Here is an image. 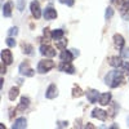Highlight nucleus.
Instances as JSON below:
<instances>
[{
    "label": "nucleus",
    "mask_w": 129,
    "mask_h": 129,
    "mask_svg": "<svg viewBox=\"0 0 129 129\" xmlns=\"http://www.w3.org/2000/svg\"><path fill=\"white\" fill-rule=\"evenodd\" d=\"M123 81H124V74L117 70L110 71L105 76V83L107 85H110L111 88H117L120 84H123Z\"/></svg>",
    "instance_id": "nucleus-1"
},
{
    "label": "nucleus",
    "mask_w": 129,
    "mask_h": 129,
    "mask_svg": "<svg viewBox=\"0 0 129 129\" xmlns=\"http://www.w3.org/2000/svg\"><path fill=\"white\" fill-rule=\"evenodd\" d=\"M54 67V62L50 59H41L38 64V72L39 74H47Z\"/></svg>",
    "instance_id": "nucleus-2"
},
{
    "label": "nucleus",
    "mask_w": 129,
    "mask_h": 129,
    "mask_svg": "<svg viewBox=\"0 0 129 129\" xmlns=\"http://www.w3.org/2000/svg\"><path fill=\"white\" fill-rule=\"evenodd\" d=\"M19 74L23 75V76H34L35 72L30 67V63L27 61H25V62H22L19 64Z\"/></svg>",
    "instance_id": "nucleus-3"
},
{
    "label": "nucleus",
    "mask_w": 129,
    "mask_h": 129,
    "mask_svg": "<svg viewBox=\"0 0 129 129\" xmlns=\"http://www.w3.org/2000/svg\"><path fill=\"white\" fill-rule=\"evenodd\" d=\"M58 70L62 72H66V74H75V67L72 66V63L66 62V61H62V63L58 66Z\"/></svg>",
    "instance_id": "nucleus-4"
},
{
    "label": "nucleus",
    "mask_w": 129,
    "mask_h": 129,
    "mask_svg": "<svg viewBox=\"0 0 129 129\" xmlns=\"http://www.w3.org/2000/svg\"><path fill=\"white\" fill-rule=\"evenodd\" d=\"M30 8H31V14L34 16V18L39 19V18L41 17V9H40V4H39L38 2H32V3H31V5H30Z\"/></svg>",
    "instance_id": "nucleus-5"
},
{
    "label": "nucleus",
    "mask_w": 129,
    "mask_h": 129,
    "mask_svg": "<svg viewBox=\"0 0 129 129\" xmlns=\"http://www.w3.org/2000/svg\"><path fill=\"white\" fill-rule=\"evenodd\" d=\"M58 95V89L56 87V84H50L47 92H45V97L48 100H53V98H56V97Z\"/></svg>",
    "instance_id": "nucleus-6"
},
{
    "label": "nucleus",
    "mask_w": 129,
    "mask_h": 129,
    "mask_svg": "<svg viewBox=\"0 0 129 129\" xmlns=\"http://www.w3.org/2000/svg\"><path fill=\"white\" fill-rule=\"evenodd\" d=\"M40 53L44 57H50V58L56 56V50L49 45H41L40 47Z\"/></svg>",
    "instance_id": "nucleus-7"
},
{
    "label": "nucleus",
    "mask_w": 129,
    "mask_h": 129,
    "mask_svg": "<svg viewBox=\"0 0 129 129\" xmlns=\"http://www.w3.org/2000/svg\"><path fill=\"white\" fill-rule=\"evenodd\" d=\"M85 94H87V98L90 103H95L101 95V94H98V90H95V89H88Z\"/></svg>",
    "instance_id": "nucleus-8"
},
{
    "label": "nucleus",
    "mask_w": 129,
    "mask_h": 129,
    "mask_svg": "<svg viewBox=\"0 0 129 129\" xmlns=\"http://www.w3.org/2000/svg\"><path fill=\"white\" fill-rule=\"evenodd\" d=\"M107 114L109 112H106V111H103L101 109H94L92 111V116L95 117V119H98V120H101V121H105L107 119Z\"/></svg>",
    "instance_id": "nucleus-9"
},
{
    "label": "nucleus",
    "mask_w": 129,
    "mask_h": 129,
    "mask_svg": "<svg viewBox=\"0 0 129 129\" xmlns=\"http://www.w3.org/2000/svg\"><path fill=\"white\" fill-rule=\"evenodd\" d=\"M2 61L5 62L7 64H10L13 62V56H12V52L9 49H4L2 50Z\"/></svg>",
    "instance_id": "nucleus-10"
},
{
    "label": "nucleus",
    "mask_w": 129,
    "mask_h": 129,
    "mask_svg": "<svg viewBox=\"0 0 129 129\" xmlns=\"http://www.w3.org/2000/svg\"><path fill=\"white\" fill-rule=\"evenodd\" d=\"M112 39H114V45H115V48H116V49H123V47H124V44H125L124 38H123L121 35H119V34H115Z\"/></svg>",
    "instance_id": "nucleus-11"
},
{
    "label": "nucleus",
    "mask_w": 129,
    "mask_h": 129,
    "mask_svg": "<svg viewBox=\"0 0 129 129\" xmlns=\"http://www.w3.org/2000/svg\"><path fill=\"white\" fill-rule=\"evenodd\" d=\"M27 126V121L25 117H18V119L14 121V124L12 125L13 129H25Z\"/></svg>",
    "instance_id": "nucleus-12"
},
{
    "label": "nucleus",
    "mask_w": 129,
    "mask_h": 129,
    "mask_svg": "<svg viewBox=\"0 0 129 129\" xmlns=\"http://www.w3.org/2000/svg\"><path fill=\"white\" fill-rule=\"evenodd\" d=\"M109 64L112 67H121L124 62L121 61V58H119L117 56H114V57H110L109 58Z\"/></svg>",
    "instance_id": "nucleus-13"
},
{
    "label": "nucleus",
    "mask_w": 129,
    "mask_h": 129,
    "mask_svg": "<svg viewBox=\"0 0 129 129\" xmlns=\"http://www.w3.org/2000/svg\"><path fill=\"white\" fill-rule=\"evenodd\" d=\"M44 18L47 21L54 19V18H57V12L53 8H45V10H44Z\"/></svg>",
    "instance_id": "nucleus-14"
},
{
    "label": "nucleus",
    "mask_w": 129,
    "mask_h": 129,
    "mask_svg": "<svg viewBox=\"0 0 129 129\" xmlns=\"http://www.w3.org/2000/svg\"><path fill=\"white\" fill-rule=\"evenodd\" d=\"M100 103L102 106H107V105H110V101H111V93H102L100 95V98H98Z\"/></svg>",
    "instance_id": "nucleus-15"
},
{
    "label": "nucleus",
    "mask_w": 129,
    "mask_h": 129,
    "mask_svg": "<svg viewBox=\"0 0 129 129\" xmlns=\"http://www.w3.org/2000/svg\"><path fill=\"white\" fill-rule=\"evenodd\" d=\"M59 58L62 61H66V62H71L74 59V54H72V52L70 50H63L61 54H59Z\"/></svg>",
    "instance_id": "nucleus-16"
},
{
    "label": "nucleus",
    "mask_w": 129,
    "mask_h": 129,
    "mask_svg": "<svg viewBox=\"0 0 129 129\" xmlns=\"http://www.w3.org/2000/svg\"><path fill=\"white\" fill-rule=\"evenodd\" d=\"M12 8H13L12 2H8V3L4 4V7H3V14H4V17H10V16H12Z\"/></svg>",
    "instance_id": "nucleus-17"
},
{
    "label": "nucleus",
    "mask_w": 129,
    "mask_h": 129,
    "mask_svg": "<svg viewBox=\"0 0 129 129\" xmlns=\"http://www.w3.org/2000/svg\"><path fill=\"white\" fill-rule=\"evenodd\" d=\"M28 105H30V100L27 98V97H22V98H21L19 106L17 107V111H25L28 107Z\"/></svg>",
    "instance_id": "nucleus-18"
},
{
    "label": "nucleus",
    "mask_w": 129,
    "mask_h": 129,
    "mask_svg": "<svg viewBox=\"0 0 129 129\" xmlns=\"http://www.w3.org/2000/svg\"><path fill=\"white\" fill-rule=\"evenodd\" d=\"M63 30H54V31H52V39L53 40H59V39H62L63 38Z\"/></svg>",
    "instance_id": "nucleus-19"
},
{
    "label": "nucleus",
    "mask_w": 129,
    "mask_h": 129,
    "mask_svg": "<svg viewBox=\"0 0 129 129\" xmlns=\"http://www.w3.org/2000/svg\"><path fill=\"white\" fill-rule=\"evenodd\" d=\"M18 94H19V89L16 88V87H13L12 89L9 90V100L10 101H14L17 97H18Z\"/></svg>",
    "instance_id": "nucleus-20"
},
{
    "label": "nucleus",
    "mask_w": 129,
    "mask_h": 129,
    "mask_svg": "<svg viewBox=\"0 0 129 129\" xmlns=\"http://www.w3.org/2000/svg\"><path fill=\"white\" fill-rule=\"evenodd\" d=\"M83 95V90L80 87H78V85H74V88H72V97H81Z\"/></svg>",
    "instance_id": "nucleus-21"
},
{
    "label": "nucleus",
    "mask_w": 129,
    "mask_h": 129,
    "mask_svg": "<svg viewBox=\"0 0 129 129\" xmlns=\"http://www.w3.org/2000/svg\"><path fill=\"white\" fill-rule=\"evenodd\" d=\"M22 49H23V53H26V54H31L32 53V47L30 44H22Z\"/></svg>",
    "instance_id": "nucleus-22"
},
{
    "label": "nucleus",
    "mask_w": 129,
    "mask_h": 129,
    "mask_svg": "<svg viewBox=\"0 0 129 129\" xmlns=\"http://www.w3.org/2000/svg\"><path fill=\"white\" fill-rule=\"evenodd\" d=\"M56 44H57V47H58V48L63 49V48H64V45L67 44V41H66V40H63V39H59V40H56Z\"/></svg>",
    "instance_id": "nucleus-23"
},
{
    "label": "nucleus",
    "mask_w": 129,
    "mask_h": 129,
    "mask_svg": "<svg viewBox=\"0 0 129 129\" xmlns=\"http://www.w3.org/2000/svg\"><path fill=\"white\" fill-rule=\"evenodd\" d=\"M112 14H114V10H112V8H107V9H106L105 18H106V19H110V18L112 17Z\"/></svg>",
    "instance_id": "nucleus-24"
},
{
    "label": "nucleus",
    "mask_w": 129,
    "mask_h": 129,
    "mask_svg": "<svg viewBox=\"0 0 129 129\" xmlns=\"http://www.w3.org/2000/svg\"><path fill=\"white\" fill-rule=\"evenodd\" d=\"M5 41H7L8 47H10V48H12V47H16V40H14V39H12V36H9Z\"/></svg>",
    "instance_id": "nucleus-25"
},
{
    "label": "nucleus",
    "mask_w": 129,
    "mask_h": 129,
    "mask_svg": "<svg viewBox=\"0 0 129 129\" xmlns=\"http://www.w3.org/2000/svg\"><path fill=\"white\" fill-rule=\"evenodd\" d=\"M17 34H18V28H17V27H10L9 31H8V35H9V36H14V35H17Z\"/></svg>",
    "instance_id": "nucleus-26"
},
{
    "label": "nucleus",
    "mask_w": 129,
    "mask_h": 129,
    "mask_svg": "<svg viewBox=\"0 0 129 129\" xmlns=\"http://www.w3.org/2000/svg\"><path fill=\"white\" fill-rule=\"evenodd\" d=\"M121 9L129 10V0H121Z\"/></svg>",
    "instance_id": "nucleus-27"
},
{
    "label": "nucleus",
    "mask_w": 129,
    "mask_h": 129,
    "mask_svg": "<svg viewBox=\"0 0 129 129\" xmlns=\"http://www.w3.org/2000/svg\"><path fill=\"white\" fill-rule=\"evenodd\" d=\"M121 57L125 59H129V48H124L121 52Z\"/></svg>",
    "instance_id": "nucleus-28"
},
{
    "label": "nucleus",
    "mask_w": 129,
    "mask_h": 129,
    "mask_svg": "<svg viewBox=\"0 0 129 129\" xmlns=\"http://www.w3.org/2000/svg\"><path fill=\"white\" fill-rule=\"evenodd\" d=\"M59 3L67 5V7H72L74 5V0H59Z\"/></svg>",
    "instance_id": "nucleus-29"
},
{
    "label": "nucleus",
    "mask_w": 129,
    "mask_h": 129,
    "mask_svg": "<svg viewBox=\"0 0 129 129\" xmlns=\"http://www.w3.org/2000/svg\"><path fill=\"white\" fill-rule=\"evenodd\" d=\"M17 8H18L19 10H23V8H25V0H18Z\"/></svg>",
    "instance_id": "nucleus-30"
},
{
    "label": "nucleus",
    "mask_w": 129,
    "mask_h": 129,
    "mask_svg": "<svg viewBox=\"0 0 129 129\" xmlns=\"http://www.w3.org/2000/svg\"><path fill=\"white\" fill-rule=\"evenodd\" d=\"M116 109H117V106H116L115 103H112V110H111V112H109L111 117H114V116L116 115V114H115V112H116Z\"/></svg>",
    "instance_id": "nucleus-31"
},
{
    "label": "nucleus",
    "mask_w": 129,
    "mask_h": 129,
    "mask_svg": "<svg viewBox=\"0 0 129 129\" xmlns=\"http://www.w3.org/2000/svg\"><path fill=\"white\" fill-rule=\"evenodd\" d=\"M67 125H69L67 121H58L57 123V126H59V128H64V126H67Z\"/></svg>",
    "instance_id": "nucleus-32"
},
{
    "label": "nucleus",
    "mask_w": 129,
    "mask_h": 129,
    "mask_svg": "<svg viewBox=\"0 0 129 129\" xmlns=\"http://www.w3.org/2000/svg\"><path fill=\"white\" fill-rule=\"evenodd\" d=\"M71 52L74 53V56H79V50H76V49H72Z\"/></svg>",
    "instance_id": "nucleus-33"
},
{
    "label": "nucleus",
    "mask_w": 129,
    "mask_h": 129,
    "mask_svg": "<svg viewBox=\"0 0 129 129\" xmlns=\"http://www.w3.org/2000/svg\"><path fill=\"white\" fill-rule=\"evenodd\" d=\"M4 63H5V62H2V74H5V70H4Z\"/></svg>",
    "instance_id": "nucleus-34"
},
{
    "label": "nucleus",
    "mask_w": 129,
    "mask_h": 129,
    "mask_svg": "<svg viewBox=\"0 0 129 129\" xmlns=\"http://www.w3.org/2000/svg\"><path fill=\"white\" fill-rule=\"evenodd\" d=\"M128 121H129V119H128Z\"/></svg>",
    "instance_id": "nucleus-35"
}]
</instances>
